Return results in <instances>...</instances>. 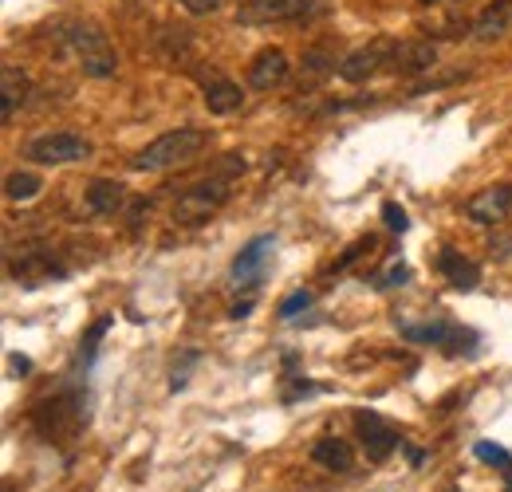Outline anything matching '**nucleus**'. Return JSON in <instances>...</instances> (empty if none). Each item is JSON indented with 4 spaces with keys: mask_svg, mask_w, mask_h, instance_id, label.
Wrapping results in <instances>:
<instances>
[{
    "mask_svg": "<svg viewBox=\"0 0 512 492\" xmlns=\"http://www.w3.org/2000/svg\"><path fill=\"white\" fill-rule=\"evenodd\" d=\"M127 205V185L111 182V178H95L87 185V209L95 217H115L119 209Z\"/></svg>",
    "mask_w": 512,
    "mask_h": 492,
    "instance_id": "17",
    "label": "nucleus"
},
{
    "mask_svg": "<svg viewBox=\"0 0 512 492\" xmlns=\"http://www.w3.org/2000/svg\"><path fill=\"white\" fill-rule=\"evenodd\" d=\"M186 12H193V16H209V12H217L221 8V0H178Z\"/></svg>",
    "mask_w": 512,
    "mask_h": 492,
    "instance_id": "27",
    "label": "nucleus"
},
{
    "mask_svg": "<svg viewBox=\"0 0 512 492\" xmlns=\"http://www.w3.org/2000/svg\"><path fill=\"white\" fill-rule=\"evenodd\" d=\"M28 91H32L28 75H24L16 63H4V67H0V119H4V123L16 119V111L24 107Z\"/></svg>",
    "mask_w": 512,
    "mask_h": 492,
    "instance_id": "15",
    "label": "nucleus"
},
{
    "mask_svg": "<svg viewBox=\"0 0 512 492\" xmlns=\"http://www.w3.org/2000/svg\"><path fill=\"white\" fill-rule=\"evenodd\" d=\"M406 276H410V272H406V264H390L383 276H379V288H402V284H406Z\"/></svg>",
    "mask_w": 512,
    "mask_h": 492,
    "instance_id": "26",
    "label": "nucleus"
},
{
    "mask_svg": "<svg viewBox=\"0 0 512 492\" xmlns=\"http://www.w3.org/2000/svg\"><path fill=\"white\" fill-rule=\"evenodd\" d=\"M438 272L449 280V288H457V292H473L477 284H481V268L469 260V256H461L457 248H442V256H438Z\"/></svg>",
    "mask_w": 512,
    "mask_h": 492,
    "instance_id": "16",
    "label": "nucleus"
},
{
    "mask_svg": "<svg viewBox=\"0 0 512 492\" xmlns=\"http://www.w3.org/2000/svg\"><path fill=\"white\" fill-rule=\"evenodd\" d=\"M402 449H406V461H410V465H414V469H418V465H422V461H426V453H422V449H410V445H406V441H402Z\"/></svg>",
    "mask_w": 512,
    "mask_h": 492,
    "instance_id": "28",
    "label": "nucleus"
},
{
    "mask_svg": "<svg viewBox=\"0 0 512 492\" xmlns=\"http://www.w3.org/2000/svg\"><path fill=\"white\" fill-rule=\"evenodd\" d=\"M308 308H312V292H292V296L276 308V315H280V319H292V315H300V311H308Z\"/></svg>",
    "mask_w": 512,
    "mask_h": 492,
    "instance_id": "25",
    "label": "nucleus"
},
{
    "mask_svg": "<svg viewBox=\"0 0 512 492\" xmlns=\"http://www.w3.org/2000/svg\"><path fill=\"white\" fill-rule=\"evenodd\" d=\"M438 67V48L430 40H394L390 48V67L398 75H426Z\"/></svg>",
    "mask_w": 512,
    "mask_h": 492,
    "instance_id": "11",
    "label": "nucleus"
},
{
    "mask_svg": "<svg viewBox=\"0 0 512 492\" xmlns=\"http://www.w3.org/2000/svg\"><path fill=\"white\" fill-rule=\"evenodd\" d=\"M8 363H12V370H16V374H28V370H32V363H28L24 355H12Z\"/></svg>",
    "mask_w": 512,
    "mask_h": 492,
    "instance_id": "29",
    "label": "nucleus"
},
{
    "mask_svg": "<svg viewBox=\"0 0 512 492\" xmlns=\"http://www.w3.org/2000/svg\"><path fill=\"white\" fill-rule=\"evenodd\" d=\"M422 4H438V0H422Z\"/></svg>",
    "mask_w": 512,
    "mask_h": 492,
    "instance_id": "33",
    "label": "nucleus"
},
{
    "mask_svg": "<svg viewBox=\"0 0 512 492\" xmlns=\"http://www.w3.org/2000/svg\"><path fill=\"white\" fill-rule=\"evenodd\" d=\"M24 154H28L32 162H40V166H67V162L91 158V142H87L83 134H71V130H52V134L32 138Z\"/></svg>",
    "mask_w": 512,
    "mask_h": 492,
    "instance_id": "4",
    "label": "nucleus"
},
{
    "mask_svg": "<svg viewBox=\"0 0 512 492\" xmlns=\"http://www.w3.org/2000/svg\"><path fill=\"white\" fill-rule=\"evenodd\" d=\"M107 331H111V315H103V319H99V323H95V327L87 331V339L79 343V347H83V351H79V359H83V363H91V359H95V351H99L95 343H99V339H103Z\"/></svg>",
    "mask_w": 512,
    "mask_h": 492,
    "instance_id": "23",
    "label": "nucleus"
},
{
    "mask_svg": "<svg viewBox=\"0 0 512 492\" xmlns=\"http://www.w3.org/2000/svg\"><path fill=\"white\" fill-rule=\"evenodd\" d=\"M205 146H209V134H205V130H197V126H178V130L158 134L150 146H142V150L130 158V170H138V174H162V170H174V166L193 162Z\"/></svg>",
    "mask_w": 512,
    "mask_h": 492,
    "instance_id": "1",
    "label": "nucleus"
},
{
    "mask_svg": "<svg viewBox=\"0 0 512 492\" xmlns=\"http://www.w3.org/2000/svg\"><path fill=\"white\" fill-rule=\"evenodd\" d=\"M512 32V0H489L481 8V16L473 20V40L481 44H497Z\"/></svg>",
    "mask_w": 512,
    "mask_h": 492,
    "instance_id": "12",
    "label": "nucleus"
},
{
    "mask_svg": "<svg viewBox=\"0 0 512 492\" xmlns=\"http://www.w3.org/2000/svg\"><path fill=\"white\" fill-rule=\"evenodd\" d=\"M225 201H229V182H225V178L197 182L174 201V221H178L182 229H197V225H205Z\"/></svg>",
    "mask_w": 512,
    "mask_h": 492,
    "instance_id": "3",
    "label": "nucleus"
},
{
    "mask_svg": "<svg viewBox=\"0 0 512 492\" xmlns=\"http://www.w3.org/2000/svg\"><path fill=\"white\" fill-rule=\"evenodd\" d=\"M505 477H509V492H512V473H505Z\"/></svg>",
    "mask_w": 512,
    "mask_h": 492,
    "instance_id": "32",
    "label": "nucleus"
},
{
    "mask_svg": "<svg viewBox=\"0 0 512 492\" xmlns=\"http://www.w3.org/2000/svg\"><path fill=\"white\" fill-rule=\"evenodd\" d=\"M288 71H292V63H288V56L280 48H264L249 63V83H253L256 91H272V87H280L288 79Z\"/></svg>",
    "mask_w": 512,
    "mask_h": 492,
    "instance_id": "13",
    "label": "nucleus"
},
{
    "mask_svg": "<svg viewBox=\"0 0 512 492\" xmlns=\"http://www.w3.org/2000/svg\"><path fill=\"white\" fill-rule=\"evenodd\" d=\"M383 221L386 229H394V233H406L410 229V217H406V209L398 201H383Z\"/></svg>",
    "mask_w": 512,
    "mask_h": 492,
    "instance_id": "24",
    "label": "nucleus"
},
{
    "mask_svg": "<svg viewBox=\"0 0 512 492\" xmlns=\"http://www.w3.org/2000/svg\"><path fill=\"white\" fill-rule=\"evenodd\" d=\"M473 457H477V461H485V465L512 469V453L509 449H501V445H493V441H477V445H473Z\"/></svg>",
    "mask_w": 512,
    "mask_h": 492,
    "instance_id": "22",
    "label": "nucleus"
},
{
    "mask_svg": "<svg viewBox=\"0 0 512 492\" xmlns=\"http://www.w3.org/2000/svg\"><path fill=\"white\" fill-rule=\"evenodd\" d=\"M512 213V185H489L465 201V217L473 225H501Z\"/></svg>",
    "mask_w": 512,
    "mask_h": 492,
    "instance_id": "10",
    "label": "nucleus"
},
{
    "mask_svg": "<svg viewBox=\"0 0 512 492\" xmlns=\"http://www.w3.org/2000/svg\"><path fill=\"white\" fill-rule=\"evenodd\" d=\"M316 12V0H245L237 8V24H288V20H304Z\"/></svg>",
    "mask_w": 512,
    "mask_h": 492,
    "instance_id": "8",
    "label": "nucleus"
},
{
    "mask_svg": "<svg viewBox=\"0 0 512 492\" xmlns=\"http://www.w3.org/2000/svg\"><path fill=\"white\" fill-rule=\"evenodd\" d=\"M331 71H335V60H331L323 48H308L304 60H300V95H304V91H316Z\"/></svg>",
    "mask_w": 512,
    "mask_h": 492,
    "instance_id": "20",
    "label": "nucleus"
},
{
    "mask_svg": "<svg viewBox=\"0 0 512 492\" xmlns=\"http://www.w3.org/2000/svg\"><path fill=\"white\" fill-rule=\"evenodd\" d=\"M398 331H402V339L442 347L446 355H461V351H465V355H473V347H477V335H473L469 327H461V323H449V319H434V323H426V327L398 323Z\"/></svg>",
    "mask_w": 512,
    "mask_h": 492,
    "instance_id": "5",
    "label": "nucleus"
},
{
    "mask_svg": "<svg viewBox=\"0 0 512 492\" xmlns=\"http://www.w3.org/2000/svg\"><path fill=\"white\" fill-rule=\"evenodd\" d=\"M355 430H359V441H363L367 461H375V465L390 461L394 449H402L398 430L386 422L383 414H375V410H355Z\"/></svg>",
    "mask_w": 512,
    "mask_h": 492,
    "instance_id": "7",
    "label": "nucleus"
},
{
    "mask_svg": "<svg viewBox=\"0 0 512 492\" xmlns=\"http://www.w3.org/2000/svg\"><path fill=\"white\" fill-rule=\"evenodd\" d=\"M312 461L323 465L327 473H347V469L355 465V449H351V441H343V437H320V441L312 445Z\"/></svg>",
    "mask_w": 512,
    "mask_h": 492,
    "instance_id": "18",
    "label": "nucleus"
},
{
    "mask_svg": "<svg viewBox=\"0 0 512 492\" xmlns=\"http://www.w3.org/2000/svg\"><path fill=\"white\" fill-rule=\"evenodd\" d=\"M489 252H497V256L505 260V256L512 252V237H505V241H497V245H489Z\"/></svg>",
    "mask_w": 512,
    "mask_h": 492,
    "instance_id": "30",
    "label": "nucleus"
},
{
    "mask_svg": "<svg viewBox=\"0 0 512 492\" xmlns=\"http://www.w3.org/2000/svg\"><path fill=\"white\" fill-rule=\"evenodd\" d=\"M272 237L264 233V237H253L249 245L237 252V260H233V280L237 284H245V288H256V280H260V272H264V260H268V252H272Z\"/></svg>",
    "mask_w": 512,
    "mask_h": 492,
    "instance_id": "14",
    "label": "nucleus"
},
{
    "mask_svg": "<svg viewBox=\"0 0 512 492\" xmlns=\"http://www.w3.org/2000/svg\"><path fill=\"white\" fill-rule=\"evenodd\" d=\"M64 44L87 79H111L119 71V56H115L107 32H99L95 24H83V20L64 24Z\"/></svg>",
    "mask_w": 512,
    "mask_h": 492,
    "instance_id": "2",
    "label": "nucleus"
},
{
    "mask_svg": "<svg viewBox=\"0 0 512 492\" xmlns=\"http://www.w3.org/2000/svg\"><path fill=\"white\" fill-rule=\"evenodd\" d=\"M249 311H253V300H245V304H237V308L229 311V315H233V319H245Z\"/></svg>",
    "mask_w": 512,
    "mask_h": 492,
    "instance_id": "31",
    "label": "nucleus"
},
{
    "mask_svg": "<svg viewBox=\"0 0 512 492\" xmlns=\"http://www.w3.org/2000/svg\"><path fill=\"white\" fill-rule=\"evenodd\" d=\"M87 422V410H83V398L79 394H60L52 402H44L36 410V430L48 441H60V437H71Z\"/></svg>",
    "mask_w": 512,
    "mask_h": 492,
    "instance_id": "6",
    "label": "nucleus"
},
{
    "mask_svg": "<svg viewBox=\"0 0 512 492\" xmlns=\"http://www.w3.org/2000/svg\"><path fill=\"white\" fill-rule=\"evenodd\" d=\"M390 48H394V40H371L367 48H355L347 60L339 63V79H347V83H367L371 75H379L390 67Z\"/></svg>",
    "mask_w": 512,
    "mask_h": 492,
    "instance_id": "9",
    "label": "nucleus"
},
{
    "mask_svg": "<svg viewBox=\"0 0 512 492\" xmlns=\"http://www.w3.org/2000/svg\"><path fill=\"white\" fill-rule=\"evenodd\" d=\"M40 189H44V182H40L36 174H28V170H24V174H8V178H4V193H8V201H32Z\"/></svg>",
    "mask_w": 512,
    "mask_h": 492,
    "instance_id": "21",
    "label": "nucleus"
},
{
    "mask_svg": "<svg viewBox=\"0 0 512 492\" xmlns=\"http://www.w3.org/2000/svg\"><path fill=\"white\" fill-rule=\"evenodd\" d=\"M241 103H245V95H241V87L233 79L213 75L205 83V107H209V115H233V111H241Z\"/></svg>",
    "mask_w": 512,
    "mask_h": 492,
    "instance_id": "19",
    "label": "nucleus"
}]
</instances>
